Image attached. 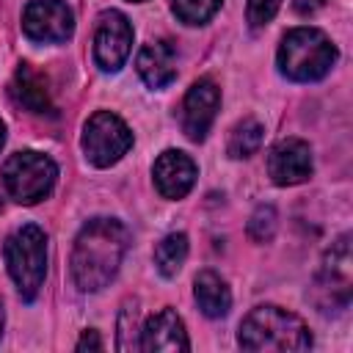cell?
<instances>
[{"label": "cell", "mask_w": 353, "mask_h": 353, "mask_svg": "<svg viewBox=\"0 0 353 353\" xmlns=\"http://www.w3.org/2000/svg\"><path fill=\"white\" fill-rule=\"evenodd\" d=\"M127 229L116 218L88 221L72 251V279L83 292H97L110 284L127 254Z\"/></svg>", "instance_id": "cell-1"}, {"label": "cell", "mask_w": 353, "mask_h": 353, "mask_svg": "<svg viewBox=\"0 0 353 353\" xmlns=\"http://www.w3.org/2000/svg\"><path fill=\"white\" fill-rule=\"evenodd\" d=\"M237 342L243 350H251V353H268V350L301 353L312 347V334L298 314L281 306L265 303L245 314V320L240 323Z\"/></svg>", "instance_id": "cell-2"}, {"label": "cell", "mask_w": 353, "mask_h": 353, "mask_svg": "<svg viewBox=\"0 0 353 353\" xmlns=\"http://www.w3.org/2000/svg\"><path fill=\"white\" fill-rule=\"evenodd\" d=\"M336 47L317 28H292L279 47V69L295 83H312L331 72Z\"/></svg>", "instance_id": "cell-3"}, {"label": "cell", "mask_w": 353, "mask_h": 353, "mask_svg": "<svg viewBox=\"0 0 353 353\" xmlns=\"http://www.w3.org/2000/svg\"><path fill=\"white\" fill-rule=\"evenodd\" d=\"M3 256L22 301H33L47 276V234L36 223H25L8 234Z\"/></svg>", "instance_id": "cell-4"}, {"label": "cell", "mask_w": 353, "mask_h": 353, "mask_svg": "<svg viewBox=\"0 0 353 353\" xmlns=\"http://www.w3.org/2000/svg\"><path fill=\"white\" fill-rule=\"evenodd\" d=\"M3 188L6 193L19 201V204H36L41 199L50 196L55 179H58V165L33 149H22L14 152L6 163H3Z\"/></svg>", "instance_id": "cell-5"}, {"label": "cell", "mask_w": 353, "mask_h": 353, "mask_svg": "<svg viewBox=\"0 0 353 353\" xmlns=\"http://www.w3.org/2000/svg\"><path fill=\"white\" fill-rule=\"evenodd\" d=\"M350 268H353V256H350V234H342L323 256L320 273L314 279L312 287V301L323 314L331 312H342L350 303Z\"/></svg>", "instance_id": "cell-6"}, {"label": "cell", "mask_w": 353, "mask_h": 353, "mask_svg": "<svg viewBox=\"0 0 353 353\" xmlns=\"http://www.w3.org/2000/svg\"><path fill=\"white\" fill-rule=\"evenodd\" d=\"M132 146L130 127L110 110H97L83 127V152L97 168L119 163Z\"/></svg>", "instance_id": "cell-7"}, {"label": "cell", "mask_w": 353, "mask_h": 353, "mask_svg": "<svg viewBox=\"0 0 353 353\" xmlns=\"http://www.w3.org/2000/svg\"><path fill=\"white\" fill-rule=\"evenodd\" d=\"M22 30L39 44H61L74 33V14L61 0H30L22 11Z\"/></svg>", "instance_id": "cell-8"}, {"label": "cell", "mask_w": 353, "mask_h": 353, "mask_svg": "<svg viewBox=\"0 0 353 353\" xmlns=\"http://www.w3.org/2000/svg\"><path fill=\"white\" fill-rule=\"evenodd\" d=\"M132 50V25L130 19L110 8L99 14L94 33V61L102 72H119Z\"/></svg>", "instance_id": "cell-9"}, {"label": "cell", "mask_w": 353, "mask_h": 353, "mask_svg": "<svg viewBox=\"0 0 353 353\" xmlns=\"http://www.w3.org/2000/svg\"><path fill=\"white\" fill-rule=\"evenodd\" d=\"M218 105H221V88L210 77L196 80L182 102V132L190 141H204L215 121Z\"/></svg>", "instance_id": "cell-10"}, {"label": "cell", "mask_w": 353, "mask_h": 353, "mask_svg": "<svg viewBox=\"0 0 353 353\" xmlns=\"http://www.w3.org/2000/svg\"><path fill=\"white\" fill-rule=\"evenodd\" d=\"M268 174L276 185L290 188L312 176V149L301 138H284L268 152Z\"/></svg>", "instance_id": "cell-11"}, {"label": "cell", "mask_w": 353, "mask_h": 353, "mask_svg": "<svg viewBox=\"0 0 353 353\" xmlns=\"http://www.w3.org/2000/svg\"><path fill=\"white\" fill-rule=\"evenodd\" d=\"M188 347H190V342H188L185 323L179 320V314L174 309L157 312L141 328L138 350H146V353H182Z\"/></svg>", "instance_id": "cell-12"}, {"label": "cell", "mask_w": 353, "mask_h": 353, "mask_svg": "<svg viewBox=\"0 0 353 353\" xmlns=\"http://www.w3.org/2000/svg\"><path fill=\"white\" fill-rule=\"evenodd\" d=\"M152 176L163 199H182L196 182V163L179 149H165L154 160Z\"/></svg>", "instance_id": "cell-13"}, {"label": "cell", "mask_w": 353, "mask_h": 353, "mask_svg": "<svg viewBox=\"0 0 353 353\" xmlns=\"http://www.w3.org/2000/svg\"><path fill=\"white\" fill-rule=\"evenodd\" d=\"M135 69L149 88H165L176 77V52L171 41L157 39V41L143 44L135 58Z\"/></svg>", "instance_id": "cell-14"}, {"label": "cell", "mask_w": 353, "mask_h": 353, "mask_svg": "<svg viewBox=\"0 0 353 353\" xmlns=\"http://www.w3.org/2000/svg\"><path fill=\"white\" fill-rule=\"evenodd\" d=\"M11 97L19 108L30 113H52V97L47 77L36 72L30 63H19L14 80H11Z\"/></svg>", "instance_id": "cell-15"}, {"label": "cell", "mask_w": 353, "mask_h": 353, "mask_svg": "<svg viewBox=\"0 0 353 353\" xmlns=\"http://www.w3.org/2000/svg\"><path fill=\"white\" fill-rule=\"evenodd\" d=\"M193 295H196V303L199 309L207 314V317H223L232 306V292L226 287V281L215 273V270H201L193 281Z\"/></svg>", "instance_id": "cell-16"}, {"label": "cell", "mask_w": 353, "mask_h": 353, "mask_svg": "<svg viewBox=\"0 0 353 353\" xmlns=\"http://www.w3.org/2000/svg\"><path fill=\"white\" fill-rule=\"evenodd\" d=\"M185 259H188V234H182V232L165 234L154 248V265H157L160 276H165V279H174L182 270Z\"/></svg>", "instance_id": "cell-17"}, {"label": "cell", "mask_w": 353, "mask_h": 353, "mask_svg": "<svg viewBox=\"0 0 353 353\" xmlns=\"http://www.w3.org/2000/svg\"><path fill=\"white\" fill-rule=\"evenodd\" d=\"M262 138H265V127L256 119H243L240 124H234V130L229 135V146H226L229 157H234V160L251 157L262 146Z\"/></svg>", "instance_id": "cell-18"}, {"label": "cell", "mask_w": 353, "mask_h": 353, "mask_svg": "<svg viewBox=\"0 0 353 353\" xmlns=\"http://www.w3.org/2000/svg\"><path fill=\"white\" fill-rule=\"evenodd\" d=\"M171 8L185 25H204L221 8V0H171Z\"/></svg>", "instance_id": "cell-19"}, {"label": "cell", "mask_w": 353, "mask_h": 353, "mask_svg": "<svg viewBox=\"0 0 353 353\" xmlns=\"http://www.w3.org/2000/svg\"><path fill=\"white\" fill-rule=\"evenodd\" d=\"M276 221H279L276 210L270 204H259L254 210V215L248 218V237L256 240V243H268L276 232Z\"/></svg>", "instance_id": "cell-20"}, {"label": "cell", "mask_w": 353, "mask_h": 353, "mask_svg": "<svg viewBox=\"0 0 353 353\" xmlns=\"http://www.w3.org/2000/svg\"><path fill=\"white\" fill-rule=\"evenodd\" d=\"M279 6H281V0H248V11H245L248 25H251V28L268 25V22L276 17Z\"/></svg>", "instance_id": "cell-21"}, {"label": "cell", "mask_w": 353, "mask_h": 353, "mask_svg": "<svg viewBox=\"0 0 353 353\" xmlns=\"http://www.w3.org/2000/svg\"><path fill=\"white\" fill-rule=\"evenodd\" d=\"M77 350H80V353H83V350H102L99 334H97V331H85V334L80 336V342H77Z\"/></svg>", "instance_id": "cell-22"}, {"label": "cell", "mask_w": 353, "mask_h": 353, "mask_svg": "<svg viewBox=\"0 0 353 353\" xmlns=\"http://www.w3.org/2000/svg\"><path fill=\"white\" fill-rule=\"evenodd\" d=\"M292 6H295V11H298V14H314L317 8H323V6H325V0H295Z\"/></svg>", "instance_id": "cell-23"}, {"label": "cell", "mask_w": 353, "mask_h": 353, "mask_svg": "<svg viewBox=\"0 0 353 353\" xmlns=\"http://www.w3.org/2000/svg\"><path fill=\"white\" fill-rule=\"evenodd\" d=\"M3 143H6V124H3V119H0V149H3Z\"/></svg>", "instance_id": "cell-24"}, {"label": "cell", "mask_w": 353, "mask_h": 353, "mask_svg": "<svg viewBox=\"0 0 353 353\" xmlns=\"http://www.w3.org/2000/svg\"><path fill=\"white\" fill-rule=\"evenodd\" d=\"M3 320H6V312H3V301H0V334H3Z\"/></svg>", "instance_id": "cell-25"}, {"label": "cell", "mask_w": 353, "mask_h": 353, "mask_svg": "<svg viewBox=\"0 0 353 353\" xmlns=\"http://www.w3.org/2000/svg\"><path fill=\"white\" fill-rule=\"evenodd\" d=\"M130 3H143V0H130Z\"/></svg>", "instance_id": "cell-26"}]
</instances>
